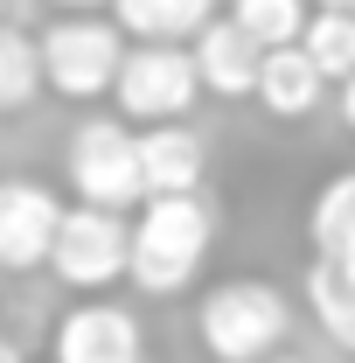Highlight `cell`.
<instances>
[{
	"label": "cell",
	"mask_w": 355,
	"mask_h": 363,
	"mask_svg": "<svg viewBox=\"0 0 355 363\" xmlns=\"http://www.w3.org/2000/svg\"><path fill=\"white\" fill-rule=\"evenodd\" d=\"M216 245V210L195 196H146L133 217V286L139 294H181Z\"/></svg>",
	"instance_id": "cell-1"
},
{
	"label": "cell",
	"mask_w": 355,
	"mask_h": 363,
	"mask_svg": "<svg viewBox=\"0 0 355 363\" xmlns=\"http://www.w3.org/2000/svg\"><path fill=\"white\" fill-rule=\"evenodd\" d=\"M195 335L216 363H265L293 335V301L272 279H216L195 308Z\"/></svg>",
	"instance_id": "cell-2"
},
{
	"label": "cell",
	"mask_w": 355,
	"mask_h": 363,
	"mask_svg": "<svg viewBox=\"0 0 355 363\" xmlns=\"http://www.w3.org/2000/svg\"><path fill=\"white\" fill-rule=\"evenodd\" d=\"M126 49H133V35L119 21L63 14V21L42 28V77L56 98H105L126 70Z\"/></svg>",
	"instance_id": "cell-3"
},
{
	"label": "cell",
	"mask_w": 355,
	"mask_h": 363,
	"mask_svg": "<svg viewBox=\"0 0 355 363\" xmlns=\"http://www.w3.org/2000/svg\"><path fill=\"white\" fill-rule=\"evenodd\" d=\"M49 272L70 294H105V286L133 279V224L119 210H98V203L63 210L56 245H49Z\"/></svg>",
	"instance_id": "cell-4"
},
{
	"label": "cell",
	"mask_w": 355,
	"mask_h": 363,
	"mask_svg": "<svg viewBox=\"0 0 355 363\" xmlns=\"http://www.w3.org/2000/svg\"><path fill=\"white\" fill-rule=\"evenodd\" d=\"M70 189L98 210H139L146 203V161H139L133 119H84L70 133Z\"/></svg>",
	"instance_id": "cell-5"
},
{
	"label": "cell",
	"mask_w": 355,
	"mask_h": 363,
	"mask_svg": "<svg viewBox=\"0 0 355 363\" xmlns=\"http://www.w3.org/2000/svg\"><path fill=\"white\" fill-rule=\"evenodd\" d=\"M119 119L133 126H168V119H188L195 98H202V70H195V49L181 43H133L126 49V70H119Z\"/></svg>",
	"instance_id": "cell-6"
},
{
	"label": "cell",
	"mask_w": 355,
	"mask_h": 363,
	"mask_svg": "<svg viewBox=\"0 0 355 363\" xmlns=\"http://www.w3.org/2000/svg\"><path fill=\"white\" fill-rule=\"evenodd\" d=\"M56 224H63V203L42 182H0V272L49 266Z\"/></svg>",
	"instance_id": "cell-7"
},
{
	"label": "cell",
	"mask_w": 355,
	"mask_h": 363,
	"mask_svg": "<svg viewBox=\"0 0 355 363\" xmlns=\"http://www.w3.org/2000/svg\"><path fill=\"white\" fill-rule=\"evenodd\" d=\"M56 363H139V321L91 294L56 321Z\"/></svg>",
	"instance_id": "cell-8"
},
{
	"label": "cell",
	"mask_w": 355,
	"mask_h": 363,
	"mask_svg": "<svg viewBox=\"0 0 355 363\" xmlns=\"http://www.w3.org/2000/svg\"><path fill=\"white\" fill-rule=\"evenodd\" d=\"M139 161H146V196H195L209 175V147L188 119L139 126Z\"/></svg>",
	"instance_id": "cell-9"
},
{
	"label": "cell",
	"mask_w": 355,
	"mask_h": 363,
	"mask_svg": "<svg viewBox=\"0 0 355 363\" xmlns=\"http://www.w3.org/2000/svg\"><path fill=\"white\" fill-rule=\"evenodd\" d=\"M195 70H202V91L216 98H258V70H265V49L251 43L230 14H216L202 35H195Z\"/></svg>",
	"instance_id": "cell-10"
},
{
	"label": "cell",
	"mask_w": 355,
	"mask_h": 363,
	"mask_svg": "<svg viewBox=\"0 0 355 363\" xmlns=\"http://www.w3.org/2000/svg\"><path fill=\"white\" fill-rule=\"evenodd\" d=\"M320 91H327V70H320L300 43L265 49V70H258V105H265L272 119H307V112H320Z\"/></svg>",
	"instance_id": "cell-11"
},
{
	"label": "cell",
	"mask_w": 355,
	"mask_h": 363,
	"mask_svg": "<svg viewBox=\"0 0 355 363\" xmlns=\"http://www.w3.org/2000/svg\"><path fill=\"white\" fill-rule=\"evenodd\" d=\"M112 21L133 43H195L216 21V0H112Z\"/></svg>",
	"instance_id": "cell-12"
},
{
	"label": "cell",
	"mask_w": 355,
	"mask_h": 363,
	"mask_svg": "<svg viewBox=\"0 0 355 363\" xmlns=\"http://www.w3.org/2000/svg\"><path fill=\"white\" fill-rule=\"evenodd\" d=\"M307 301H313V315H320V328H327V335L355 357V266H349V259L313 252V266H307Z\"/></svg>",
	"instance_id": "cell-13"
},
{
	"label": "cell",
	"mask_w": 355,
	"mask_h": 363,
	"mask_svg": "<svg viewBox=\"0 0 355 363\" xmlns=\"http://www.w3.org/2000/svg\"><path fill=\"white\" fill-rule=\"evenodd\" d=\"M42 43L28 35V28H14V21H0V112H21V105H35V91H42Z\"/></svg>",
	"instance_id": "cell-14"
},
{
	"label": "cell",
	"mask_w": 355,
	"mask_h": 363,
	"mask_svg": "<svg viewBox=\"0 0 355 363\" xmlns=\"http://www.w3.org/2000/svg\"><path fill=\"white\" fill-rule=\"evenodd\" d=\"M300 49L327 70V84H349L355 77V14L349 7H320L307 21V35H300Z\"/></svg>",
	"instance_id": "cell-15"
},
{
	"label": "cell",
	"mask_w": 355,
	"mask_h": 363,
	"mask_svg": "<svg viewBox=\"0 0 355 363\" xmlns=\"http://www.w3.org/2000/svg\"><path fill=\"white\" fill-rule=\"evenodd\" d=\"M230 21L251 35L258 49H286V43H300L307 35V0H230Z\"/></svg>",
	"instance_id": "cell-16"
},
{
	"label": "cell",
	"mask_w": 355,
	"mask_h": 363,
	"mask_svg": "<svg viewBox=\"0 0 355 363\" xmlns=\"http://www.w3.org/2000/svg\"><path fill=\"white\" fill-rule=\"evenodd\" d=\"M307 238H313V252H349V238H355V168H349V175H334L320 196H313Z\"/></svg>",
	"instance_id": "cell-17"
},
{
	"label": "cell",
	"mask_w": 355,
	"mask_h": 363,
	"mask_svg": "<svg viewBox=\"0 0 355 363\" xmlns=\"http://www.w3.org/2000/svg\"><path fill=\"white\" fill-rule=\"evenodd\" d=\"M342 126H349V133H355V77H349V84H342Z\"/></svg>",
	"instance_id": "cell-18"
},
{
	"label": "cell",
	"mask_w": 355,
	"mask_h": 363,
	"mask_svg": "<svg viewBox=\"0 0 355 363\" xmlns=\"http://www.w3.org/2000/svg\"><path fill=\"white\" fill-rule=\"evenodd\" d=\"M56 7H70V14H98V0H56Z\"/></svg>",
	"instance_id": "cell-19"
},
{
	"label": "cell",
	"mask_w": 355,
	"mask_h": 363,
	"mask_svg": "<svg viewBox=\"0 0 355 363\" xmlns=\"http://www.w3.org/2000/svg\"><path fill=\"white\" fill-rule=\"evenodd\" d=\"M320 7H349V14H355V0H320Z\"/></svg>",
	"instance_id": "cell-20"
},
{
	"label": "cell",
	"mask_w": 355,
	"mask_h": 363,
	"mask_svg": "<svg viewBox=\"0 0 355 363\" xmlns=\"http://www.w3.org/2000/svg\"><path fill=\"white\" fill-rule=\"evenodd\" d=\"M0 363H21V357H14V350H7V342H0Z\"/></svg>",
	"instance_id": "cell-21"
},
{
	"label": "cell",
	"mask_w": 355,
	"mask_h": 363,
	"mask_svg": "<svg viewBox=\"0 0 355 363\" xmlns=\"http://www.w3.org/2000/svg\"><path fill=\"white\" fill-rule=\"evenodd\" d=\"M265 363H307V357H265Z\"/></svg>",
	"instance_id": "cell-22"
}]
</instances>
